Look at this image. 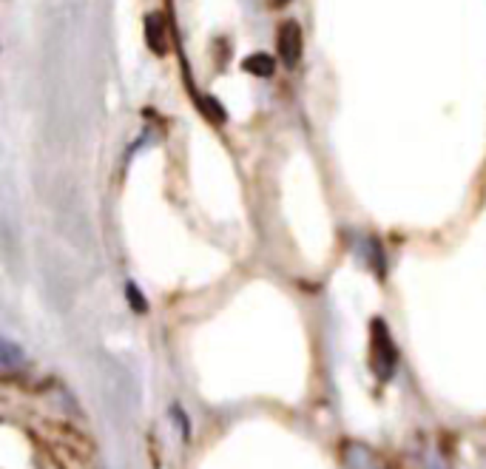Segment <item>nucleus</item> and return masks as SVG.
<instances>
[{"label": "nucleus", "mask_w": 486, "mask_h": 469, "mask_svg": "<svg viewBox=\"0 0 486 469\" xmlns=\"http://www.w3.org/2000/svg\"><path fill=\"white\" fill-rule=\"evenodd\" d=\"M373 370L378 375V381H387L395 370V361H398V353H395V344L390 339V330L381 319L373 322Z\"/></svg>", "instance_id": "f257e3e1"}, {"label": "nucleus", "mask_w": 486, "mask_h": 469, "mask_svg": "<svg viewBox=\"0 0 486 469\" xmlns=\"http://www.w3.org/2000/svg\"><path fill=\"white\" fill-rule=\"evenodd\" d=\"M279 55L285 66H296L302 57V29L296 21H285L279 29Z\"/></svg>", "instance_id": "f03ea898"}, {"label": "nucleus", "mask_w": 486, "mask_h": 469, "mask_svg": "<svg viewBox=\"0 0 486 469\" xmlns=\"http://www.w3.org/2000/svg\"><path fill=\"white\" fill-rule=\"evenodd\" d=\"M145 35H148V46L154 52H162L165 49V21L159 15H151L148 23H145Z\"/></svg>", "instance_id": "7ed1b4c3"}, {"label": "nucleus", "mask_w": 486, "mask_h": 469, "mask_svg": "<svg viewBox=\"0 0 486 469\" xmlns=\"http://www.w3.org/2000/svg\"><path fill=\"white\" fill-rule=\"evenodd\" d=\"M245 72H251L256 77H268V74H273V57H268V55H251L245 60Z\"/></svg>", "instance_id": "20e7f679"}, {"label": "nucleus", "mask_w": 486, "mask_h": 469, "mask_svg": "<svg viewBox=\"0 0 486 469\" xmlns=\"http://www.w3.org/2000/svg\"><path fill=\"white\" fill-rule=\"evenodd\" d=\"M0 347H4V367H6V370H12L15 364L23 361V350H18L9 339H4V344H0Z\"/></svg>", "instance_id": "39448f33"}, {"label": "nucleus", "mask_w": 486, "mask_h": 469, "mask_svg": "<svg viewBox=\"0 0 486 469\" xmlns=\"http://www.w3.org/2000/svg\"><path fill=\"white\" fill-rule=\"evenodd\" d=\"M171 418L176 421V429H179V435H182V438H188V435H191V429H188V415H185L179 407H171Z\"/></svg>", "instance_id": "423d86ee"}, {"label": "nucleus", "mask_w": 486, "mask_h": 469, "mask_svg": "<svg viewBox=\"0 0 486 469\" xmlns=\"http://www.w3.org/2000/svg\"><path fill=\"white\" fill-rule=\"evenodd\" d=\"M128 302H131V307H134V310H140V313H145V310H148V305H145V299H142L140 288H134V285H128Z\"/></svg>", "instance_id": "0eeeda50"}, {"label": "nucleus", "mask_w": 486, "mask_h": 469, "mask_svg": "<svg viewBox=\"0 0 486 469\" xmlns=\"http://www.w3.org/2000/svg\"><path fill=\"white\" fill-rule=\"evenodd\" d=\"M426 469H446V463H443V458H441L438 452H429V458H426Z\"/></svg>", "instance_id": "6e6552de"}]
</instances>
